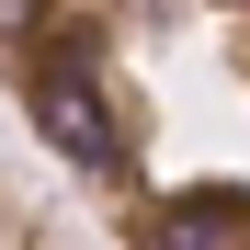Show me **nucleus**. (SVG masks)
<instances>
[{
    "label": "nucleus",
    "mask_w": 250,
    "mask_h": 250,
    "mask_svg": "<svg viewBox=\"0 0 250 250\" xmlns=\"http://www.w3.org/2000/svg\"><path fill=\"white\" fill-rule=\"evenodd\" d=\"M0 80L114 250H250V0H0Z\"/></svg>",
    "instance_id": "f257e3e1"
},
{
    "label": "nucleus",
    "mask_w": 250,
    "mask_h": 250,
    "mask_svg": "<svg viewBox=\"0 0 250 250\" xmlns=\"http://www.w3.org/2000/svg\"><path fill=\"white\" fill-rule=\"evenodd\" d=\"M46 228H57L46 205H34L23 182H0V250H46Z\"/></svg>",
    "instance_id": "f03ea898"
}]
</instances>
